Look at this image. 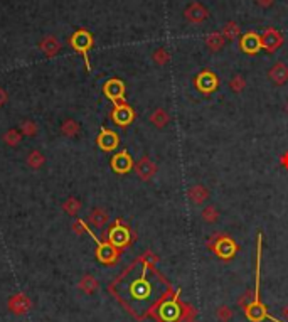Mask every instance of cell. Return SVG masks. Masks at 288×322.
I'll use <instances>...</instances> for the list:
<instances>
[{
    "mask_svg": "<svg viewBox=\"0 0 288 322\" xmlns=\"http://www.w3.org/2000/svg\"><path fill=\"white\" fill-rule=\"evenodd\" d=\"M96 256L98 260L101 261L105 265H111L115 263L116 260H118V248L113 247L110 241L108 243H98V248H96Z\"/></svg>",
    "mask_w": 288,
    "mask_h": 322,
    "instance_id": "obj_6",
    "label": "cell"
},
{
    "mask_svg": "<svg viewBox=\"0 0 288 322\" xmlns=\"http://www.w3.org/2000/svg\"><path fill=\"white\" fill-rule=\"evenodd\" d=\"M196 86L199 88V91H202V93H213L214 89L217 88L216 74L211 73V71H202V73L197 76Z\"/></svg>",
    "mask_w": 288,
    "mask_h": 322,
    "instance_id": "obj_11",
    "label": "cell"
},
{
    "mask_svg": "<svg viewBox=\"0 0 288 322\" xmlns=\"http://www.w3.org/2000/svg\"><path fill=\"white\" fill-rule=\"evenodd\" d=\"M179 314H180V307L177 306V302L175 300H170V302H166L163 306L160 307V317L163 320H175L179 317Z\"/></svg>",
    "mask_w": 288,
    "mask_h": 322,
    "instance_id": "obj_17",
    "label": "cell"
},
{
    "mask_svg": "<svg viewBox=\"0 0 288 322\" xmlns=\"http://www.w3.org/2000/svg\"><path fill=\"white\" fill-rule=\"evenodd\" d=\"M128 290H130L132 299L145 300L147 297H149V294H150V283L145 280V270L142 272V275H140V278H135V280H132V282H130V287H128Z\"/></svg>",
    "mask_w": 288,
    "mask_h": 322,
    "instance_id": "obj_3",
    "label": "cell"
},
{
    "mask_svg": "<svg viewBox=\"0 0 288 322\" xmlns=\"http://www.w3.org/2000/svg\"><path fill=\"white\" fill-rule=\"evenodd\" d=\"M90 221L93 223V226H96V228H103L108 221V214L105 210H101V207H95V210L90 213Z\"/></svg>",
    "mask_w": 288,
    "mask_h": 322,
    "instance_id": "obj_20",
    "label": "cell"
},
{
    "mask_svg": "<svg viewBox=\"0 0 288 322\" xmlns=\"http://www.w3.org/2000/svg\"><path fill=\"white\" fill-rule=\"evenodd\" d=\"M96 144L105 152L115 150V148L120 145V137H118V134H116V132H113V130L101 128V132H99V135H98Z\"/></svg>",
    "mask_w": 288,
    "mask_h": 322,
    "instance_id": "obj_4",
    "label": "cell"
},
{
    "mask_svg": "<svg viewBox=\"0 0 288 322\" xmlns=\"http://www.w3.org/2000/svg\"><path fill=\"white\" fill-rule=\"evenodd\" d=\"M135 172H137V176L140 179H143V181H149V179L157 172V167H155V164L152 162L150 159L143 157L142 160H140V162L135 164Z\"/></svg>",
    "mask_w": 288,
    "mask_h": 322,
    "instance_id": "obj_13",
    "label": "cell"
},
{
    "mask_svg": "<svg viewBox=\"0 0 288 322\" xmlns=\"http://www.w3.org/2000/svg\"><path fill=\"white\" fill-rule=\"evenodd\" d=\"M20 139H22V134L19 130H9V132L4 134V142L10 147H15L20 144Z\"/></svg>",
    "mask_w": 288,
    "mask_h": 322,
    "instance_id": "obj_26",
    "label": "cell"
},
{
    "mask_svg": "<svg viewBox=\"0 0 288 322\" xmlns=\"http://www.w3.org/2000/svg\"><path fill=\"white\" fill-rule=\"evenodd\" d=\"M20 134H24L27 137H36L37 134V125L31 122V120H26L24 123L20 125Z\"/></svg>",
    "mask_w": 288,
    "mask_h": 322,
    "instance_id": "obj_29",
    "label": "cell"
},
{
    "mask_svg": "<svg viewBox=\"0 0 288 322\" xmlns=\"http://www.w3.org/2000/svg\"><path fill=\"white\" fill-rule=\"evenodd\" d=\"M217 218H219V213H217L214 206H208L202 210V219L205 223H216Z\"/></svg>",
    "mask_w": 288,
    "mask_h": 322,
    "instance_id": "obj_28",
    "label": "cell"
},
{
    "mask_svg": "<svg viewBox=\"0 0 288 322\" xmlns=\"http://www.w3.org/2000/svg\"><path fill=\"white\" fill-rule=\"evenodd\" d=\"M71 46L74 47L76 51L81 52V54L85 56V61H86V68H90V61H88V51H90V47L93 46V37L90 35V32L86 31H78L73 37H71Z\"/></svg>",
    "mask_w": 288,
    "mask_h": 322,
    "instance_id": "obj_1",
    "label": "cell"
},
{
    "mask_svg": "<svg viewBox=\"0 0 288 322\" xmlns=\"http://www.w3.org/2000/svg\"><path fill=\"white\" fill-rule=\"evenodd\" d=\"M103 91L116 105L118 101L125 98V83H123L121 80H116V78L110 80V81H107V85L103 86Z\"/></svg>",
    "mask_w": 288,
    "mask_h": 322,
    "instance_id": "obj_5",
    "label": "cell"
},
{
    "mask_svg": "<svg viewBox=\"0 0 288 322\" xmlns=\"http://www.w3.org/2000/svg\"><path fill=\"white\" fill-rule=\"evenodd\" d=\"M229 86H231L233 91H236V93H241L243 89L246 88V81L243 76H234V78L229 81Z\"/></svg>",
    "mask_w": 288,
    "mask_h": 322,
    "instance_id": "obj_30",
    "label": "cell"
},
{
    "mask_svg": "<svg viewBox=\"0 0 288 322\" xmlns=\"http://www.w3.org/2000/svg\"><path fill=\"white\" fill-rule=\"evenodd\" d=\"M213 250L216 252L217 256H221V258H231V256L236 253L238 247L234 244V241L231 240V238L222 236L213 244Z\"/></svg>",
    "mask_w": 288,
    "mask_h": 322,
    "instance_id": "obj_10",
    "label": "cell"
},
{
    "mask_svg": "<svg viewBox=\"0 0 288 322\" xmlns=\"http://www.w3.org/2000/svg\"><path fill=\"white\" fill-rule=\"evenodd\" d=\"M169 120H170L169 113H167L166 110H163V108H157V110L150 115V122L154 123L155 127H158V128H163V127H166V125L169 123Z\"/></svg>",
    "mask_w": 288,
    "mask_h": 322,
    "instance_id": "obj_22",
    "label": "cell"
},
{
    "mask_svg": "<svg viewBox=\"0 0 288 322\" xmlns=\"http://www.w3.org/2000/svg\"><path fill=\"white\" fill-rule=\"evenodd\" d=\"M238 32H239V29H238L236 24H228L226 29H224V34H226L228 39H234L238 35Z\"/></svg>",
    "mask_w": 288,
    "mask_h": 322,
    "instance_id": "obj_32",
    "label": "cell"
},
{
    "mask_svg": "<svg viewBox=\"0 0 288 322\" xmlns=\"http://www.w3.org/2000/svg\"><path fill=\"white\" fill-rule=\"evenodd\" d=\"M246 315L251 319V320H261L263 317H266V311H264V307L261 306L260 302H253L251 306L246 309Z\"/></svg>",
    "mask_w": 288,
    "mask_h": 322,
    "instance_id": "obj_21",
    "label": "cell"
},
{
    "mask_svg": "<svg viewBox=\"0 0 288 322\" xmlns=\"http://www.w3.org/2000/svg\"><path fill=\"white\" fill-rule=\"evenodd\" d=\"M111 118H113V122H115L116 125H120V127H127V125H130V123L133 122L135 111H133L128 105H120V103H116L113 113H111Z\"/></svg>",
    "mask_w": 288,
    "mask_h": 322,
    "instance_id": "obj_7",
    "label": "cell"
},
{
    "mask_svg": "<svg viewBox=\"0 0 288 322\" xmlns=\"http://www.w3.org/2000/svg\"><path fill=\"white\" fill-rule=\"evenodd\" d=\"M108 241L116 248H123L130 243V231H128L127 226L120 224V221H116V224L108 231Z\"/></svg>",
    "mask_w": 288,
    "mask_h": 322,
    "instance_id": "obj_2",
    "label": "cell"
},
{
    "mask_svg": "<svg viewBox=\"0 0 288 322\" xmlns=\"http://www.w3.org/2000/svg\"><path fill=\"white\" fill-rule=\"evenodd\" d=\"M5 101H7V93H5L2 88H0V106H2Z\"/></svg>",
    "mask_w": 288,
    "mask_h": 322,
    "instance_id": "obj_34",
    "label": "cell"
},
{
    "mask_svg": "<svg viewBox=\"0 0 288 322\" xmlns=\"http://www.w3.org/2000/svg\"><path fill=\"white\" fill-rule=\"evenodd\" d=\"M31 299L26 294H15L9 299V311L15 314V315H22L26 314L29 309H31Z\"/></svg>",
    "mask_w": 288,
    "mask_h": 322,
    "instance_id": "obj_9",
    "label": "cell"
},
{
    "mask_svg": "<svg viewBox=\"0 0 288 322\" xmlns=\"http://www.w3.org/2000/svg\"><path fill=\"white\" fill-rule=\"evenodd\" d=\"M154 59H155V63H158V64H166L169 61V54L163 49H158L154 54Z\"/></svg>",
    "mask_w": 288,
    "mask_h": 322,
    "instance_id": "obj_33",
    "label": "cell"
},
{
    "mask_svg": "<svg viewBox=\"0 0 288 322\" xmlns=\"http://www.w3.org/2000/svg\"><path fill=\"white\" fill-rule=\"evenodd\" d=\"M258 2H260L261 5H270L272 4V0H258Z\"/></svg>",
    "mask_w": 288,
    "mask_h": 322,
    "instance_id": "obj_35",
    "label": "cell"
},
{
    "mask_svg": "<svg viewBox=\"0 0 288 322\" xmlns=\"http://www.w3.org/2000/svg\"><path fill=\"white\" fill-rule=\"evenodd\" d=\"M280 44H281V35L276 32L275 29H268V31L261 35V46L266 47L268 51H275Z\"/></svg>",
    "mask_w": 288,
    "mask_h": 322,
    "instance_id": "obj_15",
    "label": "cell"
},
{
    "mask_svg": "<svg viewBox=\"0 0 288 322\" xmlns=\"http://www.w3.org/2000/svg\"><path fill=\"white\" fill-rule=\"evenodd\" d=\"M132 167H133V160L128 156L127 150L118 152L111 159V169H113L116 174H127V172L132 171Z\"/></svg>",
    "mask_w": 288,
    "mask_h": 322,
    "instance_id": "obj_8",
    "label": "cell"
},
{
    "mask_svg": "<svg viewBox=\"0 0 288 322\" xmlns=\"http://www.w3.org/2000/svg\"><path fill=\"white\" fill-rule=\"evenodd\" d=\"M216 319L219 322H229L233 319V311L228 306H219L216 309Z\"/></svg>",
    "mask_w": 288,
    "mask_h": 322,
    "instance_id": "obj_27",
    "label": "cell"
},
{
    "mask_svg": "<svg viewBox=\"0 0 288 322\" xmlns=\"http://www.w3.org/2000/svg\"><path fill=\"white\" fill-rule=\"evenodd\" d=\"M61 132L66 137H76L79 132V123L74 120H64L61 125Z\"/></svg>",
    "mask_w": 288,
    "mask_h": 322,
    "instance_id": "obj_24",
    "label": "cell"
},
{
    "mask_svg": "<svg viewBox=\"0 0 288 322\" xmlns=\"http://www.w3.org/2000/svg\"><path fill=\"white\" fill-rule=\"evenodd\" d=\"M63 210L66 211L69 216H76V214H78L79 210H81V202L78 199H74V198H69V199L64 201Z\"/></svg>",
    "mask_w": 288,
    "mask_h": 322,
    "instance_id": "obj_25",
    "label": "cell"
},
{
    "mask_svg": "<svg viewBox=\"0 0 288 322\" xmlns=\"http://www.w3.org/2000/svg\"><path fill=\"white\" fill-rule=\"evenodd\" d=\"M283 315H285V317L288 319V306H286V307L283 309Z\"/></svg>",
    "mask_w": 288,
    "mask_h": 322,
    "instance_id": "obj_36",
    "label": "cell"
},
{
    "mask_svg": "<svg viewBox=\"0 0 288 322\" xmlns=\"http://www.w3.org/2000/svg\"><path fill=\"white\" fill-rule=\"evenodd\" d=\"M270 80L276 85H283L288 81V68L283 63H276L275 66L270 69Z\"/></svg>",
    "mask_w": 288,
    "mask_h": 322,
    "instance_id": "obj_16",
    "label": "cell"
},
{
    "mask_svg": "<svg viewBox=\"0 0 288 322\" xmlns=\"http://www.w3.org/2000/svg\"><path fill=\"white\" fill-rule=\"evenodd\" d=\"M78 287H79V290H83L85 294H88V295L95 294V292L98 290V280L93 275H85L83 278L79 280Z\"/></svg>",
    "mask_w": 288,
    "mask_h": 322,
    "instance_id": "obj_19",
    "label": "cell"
},
{
    "mask_svg": "<svg viewBox=\"0 0 288 322\" xmlns=\"http://www.w3.org/2000/svg\"><path fill=\"white\" fill-rule=\"evenodd\" d=\"M261 37L255 32H248L241 37V49L248 54H256L258 51L261 49Z\"/></svg>",
    "mask_w": 288,
    "mask_h": 322,
    "instance_id": "obj_12",
    "label": "cell"
},
{
    "mask_svg": "<svg viewBox=\"0 0 288 322\" xmlns=\"http://www.w3.org/2000/svg\"><path fill=\"white\" fill-rule=\"evenodd\" d=\"M187 196H189V201L192 202V204L201 206V204H204L205 201H208V198H209V191L205 189L204 186H201V184H196V186H192V187L189 189V193H187Z\"/></svg>",
    "mask_w": 288,
    "mask_h": 322,
    "instance_id": "obj_14",
    "label": "cell"
},
{
    "mask_svg": "<svg viewBox=\"0 0 288 322\" xmlns=\"http://www.w3.org/2000/svg\"><path fill=\"white\" fill-rule=\"evenodd\" d=\"M44 162H46V159L39 150H32L27 156V165L32 167V169H40V167L44 165Z\"/></svg>",
    "mask_w": 288,
    "mask_h": 322,
    "instance_id": "obj_23",
    "label": "cell"
},
{
    "mask_svg": "<svg viewBox=\"0 0 288 322\" xmlns=\"http://www.w3.org/2000/svg\"><path fill=\"white\" fill-rule=\"evenodd\" d=\"M208 44L213 47V49H219V47L224 44V39H222L221 34H211L208 37Z\"/></svg>",
    "mask_w": 288,
    "mask_h": 322,
    "instance_id": "obj_31",
    "label": "cell"
},
{
    "mask_svg": "<svg viewBox=\"0 0 288 322\" xmlns=\"http://www.w3.org/2000/svg\"><path fill=\"white\" fill-rule=\"evenodd\" d=\"M208 15H209V12L202 9L199 4H194L186 10V17L192 22H202L204 19H208Z\"/></svg>",
    "mask_w": 288,
    "mask_h": 322,
    "instance_id": "obj_18",
    "label": "cell"
}]
</instances>
